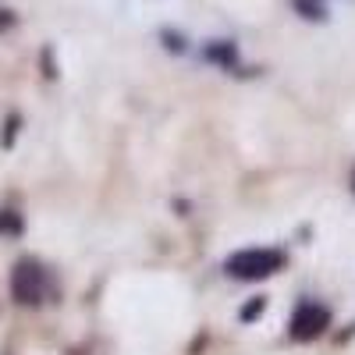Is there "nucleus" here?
<instances>
[{
    "label": "nucleus",
    "instance_id": "0eeeda50",
    "mask_svg": "<svg viewBox=\"0 0 355 355\" xmlns=\"http://www.w3.org/2000/svg\"><path fill=\"white\" fill-rule=\"evenodd\" d=\"M263 306H266V302H263V299H256V302H249V306L242 309V316H245V320H252V316H259V313H263Z\"/></svg>",
    "mask_w": 355,
    "mask_h": 355
},
{
    "label": "nucleus",
    "instance_id": "6e6552de",
    "mask_svg": "<svg viewBox=\"0 0 355 355\" xmlns=\"http://www.w3.org/2000/svg\"><path fill=\"white\" fill-rule=\"evenodd\" d=\"M18 18H15V11H8V8H0V33H4V28H11Z\"/></svg>",
    "mask_w": 355,
    "mask_h": 355
},
{
    "label": "nucleus",
    "instance_id": "1a4fd4ad",
    "mask_svg": "<svg viewBox=\"0 0 355 355\" xmlns=\"http://www.w3.org/2000/svg\"><path fill=\"white\" fill-rule=\"evenodd\" d=\"M352 192H355V174H352Z\"/></svg>",
    "mask_w": 355,
    "mask_h": 355
},
{
    "label": "nucleus",
    "instance_id": "423d86ee",
    "mask_svg": "<svg viewBox=\"0 0 355 355\" xmlns=\"http://www.w3.org/2000/svg\"><path fill=\"white\" fill-rule=\"evenodd\" d=\"M21 231V217L11 210H0V234H18Z\"/></svg>",
    "mask_w": 355,
    "mask_h": 355
},
{
    "label": "nucleus",
    "instance_id": "f03ea898",
    "mask_svg": "<svg viewBox=\"0 0 355 355\" xmlns=\"http://www.w3.org/2000/svg\"><path fill=\"white\" fill-rule=\"evenodd\" d=\"M11 295L21 306H40L46 299V274L36 259H21L11 274Z\"/></svg>",
    "mask_w": 355,
    "mask_h": 355
},
{
    "label": "nucleus",
    "instance_id": "7ed1b4c3",
    "mask_svg": "<svg viewBox=\"0 0 355 355\" xmlns=\"http://www.w3.org/2000/svg\"><path fill=\"white\" fill-rule=\"evenodd\" d=\"M327 323H331V313L323 309L320 302H302L299 309H295V316H291V338L295 341H313V338H320L323 331H327Z\"/></svg>",
    "mask_w": 355,
    "mask_h": 355
},
{
    "label": "nucleus",
    "instance_id": "39448f33",
    "mask_svg": "<svg viewBox=\"0 0 355 355\" xmlns=\"http://www.w3.org/2000/svg\"><path fill=\"white\" fill-rule=\"evenodd\" d=\"M295 11H299L306 21H327V0H291Z\"/></svg>",
    "mask_w": 355,
    "mask_h": 355
},
{
    "label": "nucleus",
    "instance_id": "f257e3e1",
    "mask_svg": "<svg viewBox=\"0 0 355 355\" xmlns=\"http://www.w3.org/2000/svg\"><path fill=\"white\" fill-rule=\"evenodd\" d=\"M281 266H284V252L277 249H242V252L227 256L224 270L239 281H263V277L277 274Z\"/></svg>",
    "mask_w": 355,
    "mask_h": 355
},
{
    "label": "nucleus",
    "instance_id": "20e7f679",
    "mask_svg": "<svg viewBox=\"0 0 355 355\" xmlns=\"http://www.w3.org/2000/svg\"><path fill=\"white\" fill-rule=\"evenodd\" d=\"M202 57L214 61V64H220V68H231L234 61H239V46H234L231 40H214V43H206Z\"/></svg>",
    "mask_w": 355,
    "mask_h": 355
}]
</instances>
